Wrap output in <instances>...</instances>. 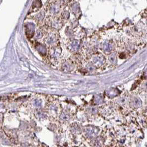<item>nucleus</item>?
<instances>
[{"instance_id": "nucleus-1", "label": "nucleus", "mask_w": 147, "mask_h": 147, "mask_svg": "<svg viewBox=\"0 0 147 147\" xmlns=\"http://www.w3.org/2000/svg\"><path fill=\"white\" fill-rule=\"evenodd\" d=\"M86 134L88 138H95L98 134V131L94 128H88L86 129Z\"/></svg>"}, {"instance_id": "nucleus-3", "label": "nucleus", "mask_w": 147, "mask_h": 147, "mask_svg": "<svg viewBox=\"0 0 147 147\" xmlns=\"http://www.w3.org/2000/svg\"><path fill=\"white\" fill-rule=\"evenodd\" d=\"M133 105L137 107H139V106H141V102L139 101L138 99H135V100L133 102Z\"/></svg>"}, {"instance_id": "nucleus-2", "label": "nucleus", "mask_w": 147, "mask_h": 147, "mask_svg": "<svg viewBox=\"0 0 147 147\" xmlns=\"http://www.w3.org/2000/svg\"><path fill=\"white\" fill-rule=\"evenodd\" d=\"M103 144V141L100 137L95 138L92 141V146L94 147H101Z\"/></svg>"}]
</instances>
